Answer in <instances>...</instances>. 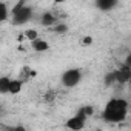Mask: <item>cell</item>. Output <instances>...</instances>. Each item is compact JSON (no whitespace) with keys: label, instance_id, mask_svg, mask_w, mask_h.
Listing matches in <instances>:
<instances>
[{"label":"cell","instance_id":"3","mask_svg":"<svg viewBox=\"0 0 131 131\" xmlns=\"http://www.w3.org/2000/svg\"><path fill=\"white\" fill-rule=\"evenodd\" d=\"M103 119L106 122H113V123H119L123 122L128 116V110H120V108H111V106H105L103 110Z\"/></svg>","mask_w":131,"mask_h":131},{"label":"cell","instance_id":"15","mask_svg":"<svg viewBox=\"0 0 131 131\" xmlns=\"http://www.w3.org/2000/svg\"><path fill=\"white\" fill-rule=\"evenodd\" d=\"M52 2H54V3H63L65 0H52Z\"/></svg>","mask_w":131,"mask_h":131},{"label":"cell","instance_id":"16","mask_svg":"<svg viewBox=\"0 0 131 131\" xmlns=\"http://www.w3.org/2000/svg\"><path fill=\"white\" fill-rule=\"evenodd\" d=\"M0 113H2V108H0Z\"/></svg>","mask_w":131,"mask_h":131},{"label":"cell","instance_id":"4","mask_svg":"<svg viewBox=\"0 0 131 131\" xmlns=\"http://www.w3.org/2000/svg\"><path fill=\"white\" fill-rule=\"evenodd\" d=\"M86 119H88V116L85 114V111H83V108H82V110H79V113H77L74 117H71V119L67 120V128L74 129V131H79V129H82V128L85 126V120H86Z\"/></svg>","mask_w":131,"mask_h":131},{"label":"cell","instance_id":"5","mask_svg":"<svg viewBox=\"0 0 131 131\" xmlns=\"http://www.w3.org/2000/svg\"><path fill=\"white\" fill-rule=\"evenodd\" d=\"M31 46H32V49L36 52H45V51L49 49V43L46 40H43V39H39V37L31 42Z\"/></svg>","mask_w":131,"mask_h":131},{"label":"cell","instance_id":"2","mask_svg":"<svg viewBox=\"0 0 131 131\" xmlns=\"http://www.w3.org/2000/svg\"><path fill=\"white\" fill-rule=\"evenodd\" d=\"M80 80H82V71L77 68L67 70L62 74V79H60V82L65 88H74L80 83Z\"/></svg>","mask_w":131,"mask_h":131},{"label":"cell","instance_id":"1","mask_svg":"<svg viewBox=\"0 0 131 131\" xmlns=\"http://www.w3.org/2000/svg\"><path fill=\"white\" fill-rule=\"evenodd\" d=\"M9 13L13 16V23L14 25H25L32 19V8L25 6L23 2H19Z\"/></svg>","mask_w":131,"mask_h":131},{"label":"cell","instance_id":"11","mask_svg":"<svg viewBox=\"0 0 131 131\" xmlns=\"http://www.w3.org/2000/svg\"><path fill=\"white\" fill-rule=\"evenodd\" d=\"M9 16V9H8V5L3 3V2H0V23L5 22Z\"/></svg>","mask_w":131,"mask_h":131},{"label":"cell","instance_id":"12","mask_svg":"<svg viewBox=\"0 0 131 131\" xmlns=\"http://www.w3.org/2000/svg\"><path fill=\"white\" fill-rule=\"evenodd\" d=\"M54 31L59 32V34H65V32L68 31V26L65 25V23H59V22H57V23L54 25Z\"/></svg>","mask_w":131,"mask_h":131},{"label":"cell","instance_id":"13","mask_svg":"<svg viewBox=\"0 0 131 131\" xmlns=\"http://www.w3.org/2000/svg\"><path fill=\"white\" fill-rule=\"evenodd\" d=\"M25 37H26L29 42H32L34 39L39 37V32H37L36 29H28V31H25Z\"/></svg>","mask_w":131,"mask_h":131},{"label":"cell","instance_id":"8","mask_svg":"<svg viewBox=\"0 0 131 131\" xmlns=\"http://www.w3.org/2000/svg\"><path fill=\"white\" fill-rule=\"evenodd\" d=\"M119 0H96V6L100 11H110L117 5Z\"/></svg>","mask_w":131,"mask_h":131},{"label":"cell","instance_id":"14","mask_svg":"<svg viewBox=\"0 0 131 131\" xmlns=\"http://www.w3.org/2000/svg\"><path fill=\"white\" fill-rule=\"evenodd\" d=\"M82 43H83V45H91V43H93V39H91V37H83Z\"/></svg>","mask_w":131,"mask_h":131},{"label":"cell","instance_id":"7","mask_svg":"<svg viewBox=\"0 0 131 131\" xmlns=\"http://www.w3.org/2000/svg\"><path fill=\"white\" fill-rule=\"evenodd\" d=\"M106 106L111 108H120V110H128V100L122 99V97H113L106 102Z\"/></svg>","mask_w":131,"mask_h":131},{"label":"cell","instance_id":"10","mask_svg":"<svg viewBox=\"0 0 131 131\" xmlns=\"http://www.w3.org/2000/svg\"><path fill=\"white\" fill-rule=\"evenodd\" d=\"M8 86H9V77L2 76L0 77V94H8Z\"/></svg>","mask_w":131,"mask_h":131},{"label":"cell","instance_id":"9","mask_svg":"<svg viewBox=\"0 0 131 131\" xmlns=\"http://www.w3.org/2000/svg\"><path fill=\"white\" fill-rule=\"evenodd\" d=\"M40 23L43 25V26H54L56 23H57V17L52 14V13H43L42 14V17H40Z\"/></svg>","mask_w":131,"mask_h":131},{"label":"cell","instance_id":"6","mask_svg":"<svg viewBox=\"0 0 131 131\" xmlns=\"http://www.w3.org/2000/svg\"><path fill=\"white\" fill-rule=\"evenodd\" d=\"M23 90V80L22 79H9V86H8V93L9 94H19Z\"/></svg>","mask_w":131,"mask_h":131}]
</instances>
